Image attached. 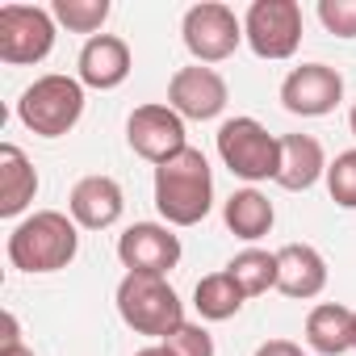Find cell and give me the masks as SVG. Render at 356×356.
Here are the masks:
<instances>
[{"label":"cell","mask_w":356,"mask_h":356,"mask_svg":"<svg viewBox=\"0 0 356 356\" xmlns=\"http://www.w3.org/2000/svg\"><path fill=\"white\" fill-rule=\"evenodd\" d=\"M227 80L206 67V63H193V67H181L172 80H168V105L181 113L185 122H210L227 109Z\"/></svg>","instance_id":"7c38bea8"},{"label":"cell","mask_w":356,"mask_h":356,"mask_svg":"<svg viewBox=\"0 0 356 356\" xmlns=\"http://www.w3.org/2000/svg\"><path fill=\"white\" fill-rule=\"evenodd\" d=\"M243 302H248V293L239 289V281H235L227 268L202 277L197 289H193V306H197V314H202L206 323H227V318H235V314L243 310Z\"/></svg>","instance_id":"ffe728a7"},{"label":"cell","mask_w":356,"mask_h":356,"mask_svg":"<svg viewBox=\"0 0 356 356\" xmlns=\"http://www.w3.org/2000/svg\"><path fill=\"white\" fill-rule=\"evenodd\" d=\"M318 176H327V155L314 134H285L281 138V172L277 185L289 193H306Z\"/></svg>","instance_id":"2e32d148"},{"label":"cell","mask_w":356,"mask_h":356,"mask_svg":"<svg viewBox=\"0 0 356 356\" xmlns=\"http://www.w3.org/2000/svg\"><path fill=\"white\" fill-rule=\"evenodd\" d=\"M0 356H34L26 343H5V348H0Z\"/></svg>","instance_id":"4316f807"},{"label":"cell","mask_w":356,"mask_h":356,"mask_svg":"<svg viewBox=\"0 0 356 356\" xmlns=\"http://www.w3.org/2000/svg\"><path fill=\"white\" fill-rule=\"evenodd\" d=\"M163 348L172 356H214V335L202 323H181V327L163 339Z\"/></svg>","instance_id":"cb8c5ba5"},{"label":"cell","mask_w":356,"mask_h":356,"mask_svg":"<svg viewBox=\"0 0 356 356\" xmlns=\"http://www.w3.org/2000/svg\"><path fill=\"white\" fill-rule=\"evenodd\" d=\"M181 34H185L189 55L210 67V63H222V59H231V55L239 51V42H243V22L235 17V9L218 5V0H206V5H193V9L185 13Z\"/></svg>","instance_id":"ba28073f"},{"label":"cell","mask_w":356,"mask_h":356,"mask_svg":"<svg viewBox=\"0 0 356 356\" xmlns=\"http://www.w3.org/2000/svg\"><path fill=\"white\" fill-rule=\"evenodd\" d=\"M343 101V76L327 63H302L281 84V105L298 118H327Z\"/></svg>","instance_id":"8fae6325"},{"label":"cell","mask_w":356,"mask_h":356,"mask_svg":"<svg viewBox=\"0 0 356 356\" xmlns=\"http://www.w3.org/2000/svg\"><path fill=\"white\" fill-rule=\"evenodd\" d=\"M352 348H356V310H352Z\"/></svg>","instance_id":"f546056e"},{"label":"cell","mask_w":356,"mask_h":356,"mask_svg":"<svg viewBox=\"0 0 356 356\" xmlns=\"http://www.w3.org/2000/svg\"><path fill=\"white\" fill-rule=\"evenodd\" d=\"M76 67H80V84H84V88L109 92V88H122V84H126L134 59H130V47H126L118 34H97V38L84 42Z\"/></svg>","instance_id":"4fadbf2b"},{"label":"cell","mask_w":356,"mask_h":356,"mask_svg":"<svg viewBox=\"0 0 356 356\" xmlns=\"http://www.w3.org/2000/svg\"><path fill=\"white\" fill-rule=\"evenodd\" d=\"M318 22L335 38H356V0H318Z\"/></svg>","instance_id":"d4e9b609"},{"label":"cell","mask_w":356,"mask_h":356,"mask_svg":"<svg viewBox=\"0 0 356 356\" xmlns=\"http://www.w3.org/2000/svg\"><path fill=\"white\" fill-rule=\"evenodd\" d=\"M327 193L339 210H356V147L327 163Z\"/></svg>","instance_id":"603a6c76"},{"label":"cell","mask_w":356,"mask_h":356,"mask_svg":"<svg viewBox=\"0 0 356 356\" xmlns=\"http://www.w3.org/2000/svg\"><path fill=\"white\" fill-rule=\"evenodd\" d=\"M277 289L285 298L310 302L327 289V260L310 243H285L277 252Z\"/></svg>","instance_id":"9a60e30c"},{"label":"cell","mask_w":356,"mask_h":356,"mask_svg":"<svg viewBox=\"0 0 356 356\" xmlns=\"http://www.w3.org/2000/svg\"><path fill=\"white\" fill-rule=\"evenodd\" d=\"M218 155L239 181H277L281 172V138L268 134L256 118H227L218 126Z\"/></svg>","instance_id":"5b68a950"},{"label":"cell","mask_w":356,"mask_h":356,"mask_svg":"<svg viewBox=\"0 0 356 356\" xmlns=\"http://www.w3.org/2000/svg\"><path fill=\"white\" fill-rule=\"evenodd\" d=\"M55 47V13L38 5H5L0 9V59L13 67L42 63Z\"/></svg>","instance_id":"52a82bcc"},{"label":"cell","mask_w":356,"mask_h":356,"mask_svg":"<svg viewBox=\"0 0 356 356\" xmlns=\"http://www.w3.org/2000/svg\"><path fill=\"white\" fill-rule=\"evenodd\" d=\"M256 356H306L293 339H268V343H260L256 348Z\"/></svg>","instance_id":"484cf974"},{"label":"cell","mask_w":356,"mask_h":356,"mask_svg":"<svg viewBox=\"0 0 356 356\" xmlns=\"http://www.w3.org/2000/svg\"><path fill=\"white\" fill-rule=\"evenodd\" d=\"M214 206V172L197 147L155 168V210L168 227H197Z\"/></svg>","instance_id":"6da1fadb"},{"label":"cell","mask_w":356,"mask_h":356,"mask_svg":"<svg viewBox=\"0 0 356 356\" xmlns=\"http://www.w3.org/2000/svg\"><path fill=\"white\" fill-rule=\"evenodd\" d=\"M222 218H227V231H231L235 239L256 243V239H264V235L273 231L277 210H273V202H268L260 189H239V193H231V197H227Z\"/></svg>","instance_id":"ac0fdd59"},{"label":"cell","mask_w":356,"mask_h":356,"mask_svg":"<svg viewBox=\"0 0 356 356\" xmlns=\"http://www.w3.org/2000/svg\"><path fill=\"white\" fill-rule=\"evenodd\" d=\"M134 356H172L163 343H151V348H143V352H134Z\"/></svg>","instance_id":"83f0119b"},{"label":"cell","mask_w":356,"mask_h":356,"mask_svg":"<svg viewBox=\"0 0 356 356\" xmlns=\"http://www.w3.org/2000/svg\"><path fill=\"white\" fill-rule=\"evenodd\" d=\"M227 273L239 281V289H243L248 298H260V293L277 289V252H264V248H243V252L227 264Z\"/></svg>","instance_id":"44dd1931"},{"label":"cell","mask_w":356,"mask_h":356,"mask_svg":"<svg viewBox=\"0 0 356 356\" xmlns=\"http://www.w3.org/2000/svg\"><path fill=\"white\" fill-rule=\"evenodd\" d=\"M118 260L126 264V273L168 277L181 264V239L172 235L168 222H134L118 239Z\"/></svg>","instance_id":"30bf717a"},{"label":"cell","mask_w":356,"mask_h":356,"mask_svg":"<svg viewBox=\"0 0 356 356\" xmlns=\"http://www.w3.org/2000/svg\"><path fill=\"white\" fill-rule=\"evenodd\" d=\"M17 118L26 130L42 134V138H63L67 130H76V122L84 118V84L80 76H38L22 101H17Z\"/></svg>","instance_id":"277c9868"},{"label":"cell","mask_w":356,"mask_h":356,"mask_svg":"<svg viewBox=\"0 0 356 356\" xmlns=\"http://www.w3.org/2000/svg\"><path fill=\"white\" fill-rule=\"evenodd\" d=\"M348 126H352V134H356V101H352V113H348Z\"/></svg>","instance_id":"f1b7e54d"},{"label":"cell","mask_w":356,"mask_h":356,"mask_svg":"<svg viewBox=\"0 0 356 356\" xmlns=\"http://www.w3.org/2000/svg\"><path fill=\"white\" fill-rule=\"evenodd\" d=\"M67 210L76 218V227L84 231H109L122 210H126V197H122V185L113 176H84V181L72 189L67 197Z\"/></svg>","instance_id":"5bb4252c"},{"label":"cell","mask_w":356,"mask_h":356,"mask_svg":"<svg viewBox=\"0 0 356 356\" xmlns=\"http://www.w3.org/2000/svg\"><path fill=\"white\" fill-rule=\"evenodd\" d=\"M38 193V172L17 143H0V218H17Z\"/></svg>","instance_id":"e0dca14e"},{"label":"cell","mask_w":356,"mask_h":356,"mask_svg":"<svg viewBox=\"0 0 356 356\" xmlns=\"http://www.w3.org/2000/svg\"><path fill=\"white\" fill-rule=\"evenodd\" d=\"M51 13L72 34H92L97 38V30L109 22V0H55Z\"/></svg>","instance_id":"7402d4cb"},{"label":"cell","mask_w":356,"mask_h":356,"mask_svg":"<svg viewBox=\"0 0 356 356\" xmlns=\"http://www.w3.org/2000/svg\"><path fill=\"white\" fill-rule=\"evenodd\" d=\"M118 314L130 331L151 335V339H168L176 327L185 323V302L176 298V289L168 285V277H147V273H126L118 285Z\"/></svg>","instance_id":"3957f363"},{"label":"cell","mask_w":356,"mask_h":356,"mask_svg":"<svg viewBox=\"0 0 356 356\" xmlns=\"http://www.w3.org/2000/svg\"><path fill=\"white\" fill-rule=\"evenodd\" d=\"M306 343L323 356H343L352 348V310L339 302H318L306 314Z\"/></svg>","instance_id":"d6986e66"},{"label":"cell","mask_w":356,"mask_h":356,"mask_svg":"<svg viewBox=\"0 0 356 356\" xmlns=\"http://www.w3.org/2000/svg\"><path fill=\"white\" fill-rule=\"evenodd\" d=\"M80 252V227L63 210H38L9 235V264L22 273H59Z\"/></svg>","instance_id":"7a4b0ae2"},{"label":"cell","mask_w":356,"mask_h":356,"mask_svg":"<svg viewBox=\"0 0 356 356\" xmlns=\"http://www.w3.org/2000/svg\"><path fill=\"white\" fill-rule=\"evenodd\" d=\"M126 143L138 159L147 163H168L176 159L189 143H185V118L176 113L172 105H138L126 118Z\"/></svg>","instance_id":"9c48e42d"},{"label":"cell","mask_w":356,"mask_h":356,"mask_svg":"<svg viewBox=\"0 0 356 356\" xmlns=\"http://www.w3.org/2000/svg\"><path fill=\"white\" fill-rule=\"evenodd\" d=\"M243 38L260 59H289L302 47V5L298 0H252L243 17Z\"/></svg>","instance_id":"8992f818"}]
</instances>
